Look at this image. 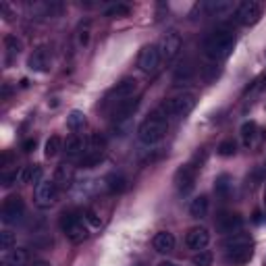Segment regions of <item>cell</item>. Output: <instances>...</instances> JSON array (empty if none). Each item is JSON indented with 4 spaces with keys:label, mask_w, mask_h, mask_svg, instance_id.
I'll use <instances>...</instances> for the list:
<instances>
[{
    "label": "cell",
    "mask_w": 266,
    "mask_h": 266,
    "mask_svg": "<svg viewBox=\"0 0 266 266\" xmlns=\"http://www.w3.org/2000/svg\"><path fill=\"white\" fill-rule=\"evenodd\" d=\"M129 13H131V7H129V5H123V3L112 5V7H108V9L104 11L106 17H127Z\"/></svg>",
    "instance_id": "cell-32"
},
{
    "label": "cell",
    "mask_w": 266,
    "mask_h": 266,
    "mask_svg": "<svg viewBox=\"0 0 266 266\" xmlns=\"http://www.w3.org/2000/svg\"><path fill=\"white\" fill-rule=\"evenodd\" d=\"M102 160H104L102 150H92V148H88V152L81 156V167H84V169H94V167H98Z\"/></svg>",
    "instance_id": "cell-26"
},
{
    "label": "cell",
    "mask_w": 266,
    "mask_h": 266,
    "mask_svg": "<svg viewBox=\"0 0 266 266\" xmlns=\"http://www.w3.org/2000/svg\"><path fill=\"white\" fill-rule=\"evenodd\" d=\"M33 200H35V206L37 208H52L58 200V187L54 181L50 179H42L40 183H35V189H33Z\"/></svg>",
    "instance_id": "cell-5"
},
{
    "label": "cell",
    "mask_w": 266,
    "mask_h": 266,
    "mask_svg": "<svg viewBox=\"0 0 266 266\" xmlns=\"http://www.w3.org/2000/svg\"><path fill=\"white\" fill-rule=\"evenodd\" d=\"M194 108H196V96L189 94V92H183V94H179V96H175V98H171V100H167L162 104L165 115L167 117H177V119L187 117Z\"/></svg>",
    "instance_id": "cell-4"
},
{
    "label": "cell",
    "mask_w": 266,
    "mask_h": 266,
    "mask_svg": "<svg viewBox=\"0 0 266 266\" xmlns=\"http://www.w3.org/2000/svg\"><path fill=\"white\" fill-rule=\"evenodd\" d=\"M5 48H7V54H9V60L15 58L19 52H21V40H17V35H5Z\"/></svg>",
    "instance_id": "cell-28"
},
{
    "label": "cell",
    "mask_w": 266,
    "mask_h": 266,
    "mask_svg": "<svg viewBox=\"0 0 266 266\" xmlns=\"http://www.w3.org/2000/svg\"><path fill=\"white\" fill-rule=\"evenodd\" d=\"M202 48H204V54L210 60H214V63L224 60L227 56L233 52V48H235V33H233V29L227 27V25L216 27L214 31H210L204 37Z\"/></svg>",
    "instance_id": "cell-1"
},
{
    "label": "cell",
    "mask_w": 266,
    "mask_h": 266,
    "mask_svg": "<svg viewBox=\"0 0 266 266\" xmlns=\"http://www.w3.org/2000/svg\"><path fill=\"white\" fill-rule=\"evenodd\" d=\"M15 183H19V173H17V171L3 175V185H5V187H11V185H15Z\"/></svg>",
    "instance_id": "cell-37"
},
{
    "label": "cell",
    "mask_w": 266,
    "mask_h": 266,
    "mask_svg": "<svg viewBox=\"0 0 266 266\" xmlns=\"http://www.w3.org/2000/svg\"><path fill=\"white\" fill-rule=\"evenodd\" d=\"M60 150H63V141H60V137H58V135H52V137L46 141L44 154H46V158H54Z\"/></svg>",
    "instance_id": "cell-30"
},
{
    "label": "cell",
    "mask_w": 266,
    "mask_h": 266,
    "mask_svg": "<svg viewBox=\"0 0 266 266\" xmlns=\"http://www.w3.org/2000/svg\"><path fill=\"white\" fill-rule=\"evenodd\" d=\"M65 152H67V158H79V156H84L86 152H88V139L79 137V135L67 139Z\"/></svg>",
    "instance_id": "cell-18"
},
{
    "label": "cell",
    "mask_w": 266,
    "mask_h": 266,
    "mask_svg": "<svg viewBox=\"0 0 266 266\" xmlns=\"http://www.w3.org/2000/svg\"><path fill=\"white\" fill-rule=\"evenodd\" d=\"M152 243H154V250H156V252L169 254V252L175 250V235L169 233V231H160V233L154 235V241H152Z\"/></svg>",
    "instance_id": "cell-20"
},
{
    "label": "cell",
    "mask_w": 266,
    "mask_h": 266,
    "mask_svg": "<svg viewBox=\"0 0 266 266\" xmlns=\"http://www.w3.org/2000/svg\"><path fill=\"white\" fill-rule=\"evenodd\" d=\"M139 106V96H133V98H127L123 102H119L115 108L110 110V117L115 123H121V121H127L129 117L135 115V110Z\"/></svg>",
    "instance_id": "cell-12"
},
{
    "label": "cell",
    "mask_w": 266,
    "mask_h": 266,
    "mask_svg": "<svg viewBox=\"0 0 266 266\" xmlns=\"http://www.w3.org/2000/svg\"><path fill=\"white\" fill-rule=\"evenodd\" d=\"M192 264L194 266H210L212 264V254L206 252V250H200L192 256Z\"/></svg>",
    "instance_id": "cell-34"
},
{
    "label": "cell",
    "mask_w": 266,
    "mask_h": 266,
    "mask_svg": "<svg viewBox=\"0 0 266 266\" xmlns=\"http://www.w3.org/2000/svg\"><path fill=\"white\" fill-rule=\"evenodd\" d=\"M106 187H108L110 194H121L123 189L127 187V179H125L121 173H112V175H108V179H106Z\"/></svg>",
    "instance_id": "cell-25"
},
{
    "label": "cell",
    "mask_w": 266,
    "mask_h": 266,
    "mask_svg": "<svg viewBox=\"0 0 266 266\" xmlns=\"http://www.w3.org/2000/svg\"><path fill=\"white\" fill-rule=\"evenodd\" d=\"M160 266H175V264H173V262H162Z\"/></svg>",
    "instance_id": "cell-40"
},
{
    "label": "cell",
    "mask_w": 266,
    "mask_h": 266,
    "mask_svg": "<svg viewBox=\"0 0 266 266\" xmlns=\"http://www.w3.org/2000/svg\"><path fill=\"white\" fill-rule=\"evenodd\" d=\"M264 204H266V194H264Z\"/></svg>",
    "instance_id": "cell-41"
},
{
    "label": "cell",
    "mask_w": 266,
    "mask_h": 266,
    "mask_svg": "<svg viewBox=\"0 0 266 266\" xmlns=\"http://www.w3.org/2000/svg\"><path fill=\"white\" fill-rule=\"evenodd\" d=\"M167 131H169L167 115H165L162 108H158V110L152 112V115L137 127V137L146 146H154V144H158L167 135Z\"/></svg>",
    "instance_id": "cell-2"
},
{
    "label": "cell",
    "mask_w": 266,
    "mask_h": 266,
    "mask_svg": "<svg viewBox=\"0 0 266 266\" xmlns=\"http://www.w3.org/2000/svg\"><path fill=\"white\" fill-rule=\"evenodd\" d=\"M29 69L31 71H37V73H44L50 69V50L46 46H40V48H35L27 60Z\"/></svg>",
    "instance_id": "cell-15"
},
{
    "label": "cell",
    "mask_w": 266,
    "mask_h": 266,
    "mask_svg": "<svg viewBox=\"0 0 266 266\" xmlns=\"http://www.w3.org/2000/svg\"><path fill=\"white\" fill-rule=\"evenodd\" d=\"M60 229L67 235V239L71 243H84L90 237V229H88V222L75 212L63 214L60 218Z\"/></svg>",
    "instance_id": "cell-3"
},
{
    "label": "cell",
    "mask_w": 266,
    "mask_h": 266,
    "mask_svg": "<svg viewBox=\"0 0 266 266\" xmlns=\"http://www.w3.org/2000/svg\"><path fill=\"white\" fill-rule=\"evenodd\" d=\"M231 192H233V181H231V177H229V175H218V177L214 179V194H216V198L229 200Z\"/></svg>",
    "instance_id": "cell-19"
},
{
    "label": "cell",
    "mask_w": 266,
    "mask_h": 266,
    "mask_svg": "<svg viewBox=\"0 0 266 266\" xmlns=\"http://www.w3.org/2000/svg\"><path fill=\"white\" fill-rule=\"evenodd\" d=\"M241 227H243V218L237 212H220L216 216V231H220L224 235L237 233Z\"/></svg>",
    "instance_id": "cell-11"
},
{
    "label": "cell",
    "mask_w": 266,
    "mask_h": 266,
    "mask_svg": "<svg viewBox=\"0 0 266 266\" xmlns=\"http://www.w3.org/2000/svg\"><path fill=\"white\" fill-rule=\"evenodd\" d=\"M260 17H262V5L256 3V0H245L235 11V19L241 25H254L260 21Z\"/></svg>",
    "instance_id": "cell-9"
},
{
    "label": "cell",
    "mask_w": 266,
    "mask_h": 266,
    "mask_svg": "<svg viewBox=\"0 0 266 266\" xmlns=\"http://www.w3.org/2000/svg\"><path fill=\"white\" fill-rule=\"evenodd\" d=\"M216 152H218L220 156H233L235 152H237V144H235L233 139H224V141H220V144H218Z\"/></svg>",
    "instance_id": "cell-33"
},
{
    "label": "cell",
    "mask_w": 266,
    "mask_h": 266,
    "mask_svg": "<svg viewBox=\"0 0 266 266\" xmlns=\"http://www.w3.org/2000/svg\"><path fill=\"white\" fill-rule=\"evenodd\" d=\"M160 54H162V60H167V63H171L177 54H179V50H181V35L177 33V31H171V33H167L165 35V40L160 42Z\"/></svg>",
    "instance_id": "cell-13"
},
{
    "label": "cell",
    "mask_w": 266,
    "mask_h": 266,
    "mask_svg": "<svg viewBox=\"0 0 266 266\" xmlns=\"http://www.w3.org/2000/svg\"><path fill=\"white\" fill-rule=\"evenodd\" d=\"M33 148H35V139H25L23 141V150L25 152H33Z\"/></svg>",
    "instance_id": "cell-38"
},
{
    "label": "cell",
    "mask_w": 266,
    "mask_h": 266,
    "mask_svg": "<svg viewBox=\"0 0 266 266\" xmlns=\"http://www.w3.org/2000/svg\"><path fill=\"white\" fill-rule=\"evenodd\" d=\"M196 175H198V167H194L192 162L183 165L177 173H175V185L181 194H189L196 187Z\"/></svg>",
    "instance_id": "cell-10"
},
{
    "label": "cell",
    "mask_w": 266,
    "mask_h": 266,
    "mask_svg": "<svg viewBox=\"0 0 266 266\" xmlns=\"http://www.w3.org/2000/svg\"><path fill=\"white\" fill-rule=\"evenodd\" d=\"M42 169L40 167H23L19 171V183H40Z\"/></svg>",
    "instance_id": "cell-24"
},
{
    "label": "cell",
    "mask_w": 266,
    "mask_h": 266,
    "mask_svg": "<svg viewBox=\"0 0 266 266\" xmlns=\"http://www.w3.org/2000/svg\"><path fill=\"white\" fill-rule=\"evenodd\" d=\"M208 241H210V233H208L206 227H194V229H189V233L185 235L187 248L189 250H196V252L204 250L208 245Z\"/></svg>",
    "instance_id": "cell-14"
},
{
    "label": "cell",
    "mask_w": 266,
    "mask_h": 266,
    "mask_svg": "<svg viewBox=\"0 0 266 266\" xmlns=\"http://www.w3.org/2000/svg\"><path fill=\"white\" fill-rule=\"evenodd\" d=\"M252 254H254L252 248H245V250H239V252H231V254L224 256V262L229 266H241V264L252 260Z\"/></svg>",
    "instance_id": "cell-22"
},
{
    "label": "cell",
    "mask_w": 266,
    "mask_h": 266,
    "mask_svg": "<svg viewBox=\"0 0 266 266\" xmlns=\"http://www.w3.org/2000/svg\"><path fill=\"white\" fill-rule=\"evenodd\" d=\"M192 77H194V67H192V65H181V67L175 71L173 81H175V84H187Z\"/></svg>",
    "instance_id": "cell-29"
},
{
    "label": "cell",
    "mask_w": 266,
    "mask_h": 266,
    "mask_svg": "<svg viewBox=\"0 0 266 266\" xmlns=\"http://www.w3.org/2000/svg\"><path fill=\"white\" fill-rule=\"evenodd\" d=\"M160 63H162V54H160V48L156 44H150V46H146L141 50V54H139V69L144 73H148V75L156 73Z\"/></svg>",
    "instance_id": "cell-8"
},
{
    "label": "cell",
    "mask_w": 266,
    "mask_h": 266,
    "mask_svg": "<svg viewBox=\"0 0 266 266\" xmlns=\"http://www.w3.org/2000/svg\"><path fill=\"white\" fill-rule=\"evenodd\" d=\"M256 131H258V127H256L254 121H245V123L241 125V137H243V144H245V146H250V144L254 141Z\"/></svg>",
    "instance_id": "cell-31"
},
{
    "label": "cell",
    "mask_w": 266,
    "mask_h": 266,
    "mask_svg": "<svg viewBox=\"0 0 266 266\" xmlns=\"http://www.w3.org/2000/svg\"><path fill=\"white\" fill-rule=\"evenodd\" d=\"M13 245H15V235L11 231H3V233H0V250L9 252V250H13Z\"/></svg>",
    "instance_id": "cell-35"
},
{
    "label": "cell",
    "mask_w": 266,
    "mask_h": 266,
    "mask_svg": "<svg viewBox=\"0 0 266 266\" xmlns=\"http://www.w3.org/2000/svg\"><path fill=\"white\" fill-rule=\"evenodd\" d=\"M25 216V202L21 196H11L5 200L3 204V212H0V218H3L5 224H17L21 222Z\"/></svg>",
    "instance_id": "cell-7"
},
{
    "label": "cell",
    "mask_w": 266,
    "mask_h": 266,
    "mask_svg": "<svg viewBox=\"0 0 266 266\" xmlns=\"http://www.w3.org/2000/svg\"><path fill=\"white\" fill-rule=\"evenodd\" d=\"M86 123H88V119H86V115H84L81 110H71V115L67 117V125H69L71 131H79V129H84Z\"/></svg>",
    "instance_id": "cell-27"
},
{
    "label": "cell",
    "mask_w": 266,
    "mask_h": 266,
    "mask_svg": "<svg viewBox=\"0 0 266 266\" xmlns=\"http://www.w3.org/2000/svg\"><path fill=\"white\" fill-rule=\"evenodd\" d=\"M25 262H27L25 250H9L0 258V266H23Z\"/></svg>",
    "instance_id": "cell-21"
},
{
    "label": "cell",
    "mask_w": 266,
    "mask_h": 266,
    "mask_svg": "<svg viewBox=\"0 0 266 266\" xmlns=\"http://www.w3.org/2000/svg\"><path fill=\"white\" fill-rule=\"evenodd\" d=\"M245 248H252V237L248 233H231L229 237L224 239L222 243V250L224 254H231V252H239V250H245Z\"/></svg>",
    "instance_id": "cell-16"
},
{
    "label": "cell",
    "mask_w": 266,
    "mask_h": 266,
    "mask_svg": "<svg viewBox=\"0 0 266 266\" xmlns=\"http://www.w3.org/2000/svg\"><path fill=\"white\" fill-rule=\"evenodd\" d=\"M81 216H84V220H86V222H88V224L92 227V229H100L102 220H100V216H98V214H96L94 210H86V212H84Z\"/></svg>",
    "instance_id": "cell-36"
},
{
    "label": "cell",
    "mask_w": 266,
    "mask_h": 266,
    "mask_svg": "<svg viewBox=\"0 0 266 266\" xmlns=\"http://www.w3.org/2000/svg\"><path fill=\"white\" fill-rule=\"evenodd\" d=\"M208 206H210L208 198L206 196H198V198L192 200V204H189V214H192L194 218H202V216H206Z\"/></svg>",
    "instance_id": "cell-23"
},
{
    "label": "cell",
    "mask_w": 266,
    "mask_h": 266,
    "mask_svg": "<svg viewBox=\"0 0 266 266\" xmlns=\"http://www.w3.org/2000/svg\"><path fill=\"white\" fill-rule=\"evenodd\" d=\"M135 90H137V81L133 79V77H125V79H121L115 88H112L108 94H106V98H104V106H110V104H119V102H123V100H127V98H133V94H135Z\"/></svg>",
    "instance_id": "cell-6"
},
{
    "label": "cell",
    "mask_w": 266,
    "mask_h": 266,
    "mask_svg": "<svg viewBox=\"0 0 266 266\" xmlns=\"http://www.w3.org/2000/svg\"><path fill=\"white\" fill-rule=\"evenodd\" d=\"M73 179H75V171H73V167L67 165V162H63V165L56 167V171H54V179H52V181L56 183L58 189H67V187L73 185Z\"/></svg>",
    "instance_id": "cell-17"
},
{
    "label": "cell",
    "mask_w": 266,
    "mask_h": 266,
    "mask_svg": "<svg viewBox=\"0 0 266 266\" xmlns=\"http://www.w3.org/2000/svg\"><path fill=\"white\" fill-rule=\"evenodd\" d=\"M79 42H81L84 46L90 42V31H88V29H84V31H81V35H79Z\"/></svg>",
    "instance_id": "cell-39"
}]
</instances>
